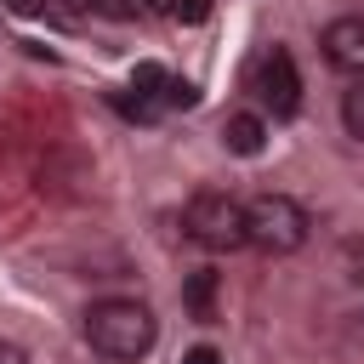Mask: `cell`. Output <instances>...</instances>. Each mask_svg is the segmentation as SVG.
<instances>
[{
  "label": "cell",
  "instance_id": "1",
  "mask_svg": "<svg viewBox=\"0 0 364 364\" xmlns=\"http://www.w3.org/2000/svg\"><path fill=\"white\" fill-rule=\"evenodd\" d=\"M85 341H91V353H102L114 364H136V358L154 353L159 318L136 296H102V301L85 307Z\"/></svg>",
  "mask_w": 364,
  "mask_h": 364
},
{
  "label": "cell",
  "instance_id": "2",
  "mask_svg": "<svg viewBox=\"0 0 364 364\" xmlns=\"http://www.w3.org/2000/svg\"><path fill=\"white\" fill-rule=\"evenodd\" d=\"M313 216L290 199V193H256L245 199V245L262 256H296L307 245Z\"/></svg>",
  "mask_w": 364,
  "mask_h": 364
},
{
  "label": "cell",
  "instance_id": "3",
  "mask_svg": "<svg viewBox=\"0 0 364 364\" xmlns=\"http://www.w3.org/2000/svg\"><path fill=\"white\" fill-rule=\"evenodd\" d=\"M182 233L210 250V256H228V250H245V199L222 193V188H199L188 205H182Z\"/></svg>",
  "mask_w": 364,
  "mask_h": 364
},
{
  "label": "cell",
  "instance_id": "4",
  "mask_svg": "<svg viewBox=\"0 0 364 364\" xmlns=\"http://www.w3.org/2000/svg\"><path fill=\"white\" fill-rule=\"evenodd\" d=\"M256 97L273 108V119H290L301 108V74H296V57L284 46H273L262 63H256Z\"/></svg>",
  "mask_w": 364,
  "mask_h": 364
},
{
  "label": "cell",
  "instance_id": "5",
  "mask_svg": "<svg viewBox=\"0 0 364 364\" xmlns=\"http://www.w3.org/2000/svg\"><path fill=\"white\" fill-rule=\"evenodd\" d=\"M318 46H324V63H330V68L364 80V17H336V23H324Z\"/></svg>",
  "mask_w": 364,
  "mask_h": 364
},
{
  "label": "cell",
  "instance_id": "6",
  "mask_svg": "<svg viewBox=\"0 0 364 364\" xmlns=\"http://www.w3.org/2000/svg\"><path fill=\"white\" fill-rule=\"evenodd\" d=\"M222 142H228V154L256 159V154L267 148V119H262V114H250V108H239V114H228V119H222Z\"/></svg>",
  "mask_w": 364,
  "mask_h": 364
},
{
  "label": "cell",
  "instance_id": "7",
  "mask_svg": "<svg viewBox=\"0 0 364 364\" xmlns=\"http://www.w3.org/2000/svg\"><path fill=\"white\" fill-rule=\"evenodd\" d=\"M182 301H188V313H193L199 324H210V318H216V273H210V267H199V273L188 279Z\"/></svg>",
  "mask_w": 364,
  "mask_h": 364
},
{
  "label": "cell",
  "instance_id": "8",
  "mask_svg": "<svg viewBox=\"0 0 364 364\" xmlns=\"http://www.w3.org/2000/svg\"><path fill=\"white\" fill-rule=\"evenodd\" d=\"M341 125H347V136L364 142V80H353V85L341 91Z\"/></svg>",
  "mask_w": 364,
  "mask_h": 364
},
{
  "label": "cell",
  "instance_id": "9",
  "mask_svg": "<svg viewBox=\"0 0 364 364\" xmlns=\"http://www.w3.org/2000/svg\"><path fill=\"white\" fill-rule=\"evenodd\" d=\"M171 17H182V23H205V17H210V0H171Z\"/></svg>",
  "mask_w": 364,
  "mask_h": 364
},
{
  "label": "cell",
  "instance_id": "10",
  "mask_svg": "<svg viewBox=\"0 0 364 364\" xmlns=\"http://www.w3.org/2000/svg\"><path fill=\"white\" fill-rule=\"evenodd\" d=\"M182 364H222V353L199 341V347H188V353H182Z\"/></svg>",
  "mask_w": 364,
  "mask_h": 364
},
{
  "label": "cell",
  "instance_id": "11",
  "mask_svg": "<svg viewBox=\"0 0 364 364\" xmlns=\"http://www.w3.org/2000/svg\"><path fill=\"white\" fill-rule=\"evenodd\" d=\"M6 6H11L17 17H40V11H46V0H6Z\"/></svg>",
  "mask_w": 364,
  "mask_h": 364
},
{
  "label": "cell",
  "instance_id": "12",
  "mask_svg": "<svg viewBox=\"0 0 364 364\" xmlns=\"http://www.w3.org/2000/svg\"><path fill=\"white\" fill-rule=\"evenodd\" d=\"M0 364H28V353H23V347H11V341H0Z\"/></svg>",
  "mask_w": 364,
  "mask_h": 364
}]
</instances>
